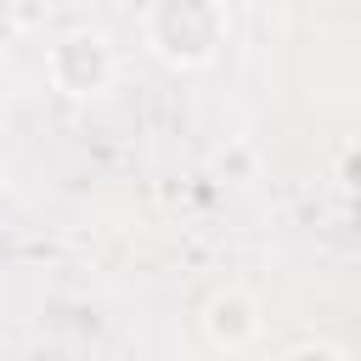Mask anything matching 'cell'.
I'll return each mask as SVG.
<instances>
[{"mask_svg": "<svg viewBox=\"0 0 361 361\" xmlns=\"http://www.w3.org/2000/svg\"><path fill=\"white\" fill-rule=\"evenodd\" d=\"M147 39L175 68H203L226 45V6L220 0H152Z\"/></svg>", "mask_w": 361, "mask_h": 361, "instance_id": "1", "label": "cell"}, {"mask_svg": "<svg viewBox=\"0 0 361 361\" xmlns=\"http://www.w3.org/2000/svg\"><path fill=\"white\" fill-rule=\"evenodd\" d=\"M51 85L62 96H102L113 85V45L102 34H68L51 45Z\"/></svg>", "mask_w": 361, "mask_h": 361, "instance_id": "2", "label": "cell"}, {"mask_svg": "<svg viewBox=\"0 0 361 361\" xmlns=\"http://www.w3.org/2000/svg\"><path fill=\"white\" fill-rule=\"evenodd\" d=\"M203 333L214 338V350L237 355V350H248V344L259 338V305H254L243 288H220V293L209 299V310H203Z\"/></svg>", "mask_w": 361, "mask_h": 361, "instance_id": "3", "label": "cell"}, {"mask_svg": "<svg viewBox=\"0 0 361 361\" xmlns=\"http://www.w3.org/2000/svg\"><path fill=\"white\" fill-rule=\"evenodd\" d=\"M288 361H350V355H344L338 344H299Z\"/></svg>", "mask_w": 361, "mask_h": 361, "instance_id": "4", "label": "cell"}, {"mask_svg": "<svg viewBox=\"0 0 361 361\" xmlns=\"http://www.w3.org/2000/svg\"><path fill=\"white\" fill-rule=\"evenodd\" d=\"M220 169H231V175H248V152H243V147H237V152H231V158H226V152H220Z\"/></svg>", "mask_w": 361, "mask_h": 361, "instance_id": "5", "label": "cell"}]
</instances>
